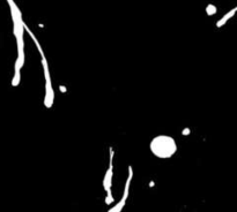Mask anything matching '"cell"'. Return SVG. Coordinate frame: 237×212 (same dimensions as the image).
Returning a JSON list of instances; mask_svg holds the SVG:
<instances>
[{"label":"cell","instance_id":"6da1fadb","mask_svg":"<svg viewBox=\"0 0 237 212\" xmlns=\"http://www.w3.org/2000/svg\"><path fill=\"white\" fill-rule=\"evenodd\" d=\"M10 8L12 20H13V34L16 39L18 45V58L15 60V67L14 73L21 74V69L24 65V42H23V34L26 30V24L22 20V14L20 12L19 7L13 0H7Z\"/></svg>","mask_w":237,"mask_h":212},{"label":"cell","instance_id":"7a4b0ae2","mask_svg":"<svg viewBox=\"0 0 237 212\" xmlns=\"http://www.w3.org/2000/svg\"><path fill=\"white\" fill-rule=\"evenodd\" d=\"M152 154L160 159H169L177 152V143L169 135H157L151 141Z\"/></svg>","mask_w":237,"mask_h":212},{"label":"cell","instance_id":"3957f363","mask_svg":"<svg viewBox=\"0 0 237 212\" xmlns=\"http://www.w3.org/2000/svg\"><path fill=\"white\" fill-rule=\"evenodd\" d=\"M28 34L30 35L31 39L34 40L36 48H37L38 52L41 54V58H42V66H43V72H44V78H45V97H44V105L47 108H51L52 105H53V102H55V91H53V88H52V83H51V76H50V70H49V65H47V60L45 58V54L43 52V48L41 46V44L38 43V40L36 39V37L34 36V34L29 30Z\"/></svg>","mask_w":237,"mask_h":212},{"label":"cell","instance_id":"277c9868","mask_svg":"<svg viewBox=\"0 0 237 212\" xmlns=\"http://www.w3.org/2000/svg\"><path fill=\"white\" fill-rule=\"evenodd\" d=\"M114 151L110 148V163H109V167L108 171L104 175V180H103V188H104L105 193H106V197H105V203L106 204H111L114 203V197L111 194V186H112V176H114Z\"/></svg>","mask_w":237,"mask_h":212},{"label":"cell","instance_id":"5b68a950","mask_svg":"<svg viewBox=\"0 0 237 212\" xmlns=\"http://www.w3.org/2000/svg\"><path fill=\"white\" fill-rule=\"evenodd\" d=\"M132 178H133L132 167H131V166H128V178H127V180H126V183H125V189H124L123 197H122V200H120V201L118 202V204H116L114 208H111V209L109 210V212H119L124 208V205H125V203H126V200H127V197H128L130 183H131V180H132Z\"/></svg>","mask_w":237,"mask_h":212},{"label":"cell","instance_id":"8992f818","mask_svg":"<svg viewBox=\"0 0 237 212\" xmlns=\"http://www.w3.org/2000/svg\"><path fill=\"white\" fill-rule=\"evenodd\" d=\"M236 12H237L236 8H233V10H230V12H228L226 15H223V16H222V19L219 20L218 22H216V27H218V28L222 27V26H223V24H224V23L227 22L228 20L231 19V18H233V16L235 15V13H236Z\"/></svg>","mask_w":237,"mask_h":212},{"label":"cell","instance_id":"52a82bcc","mask_svg":"<svg viewBox=\"0 0 237 212\" xmlns=\"http://www.w3.org/2000/svg\"><path fill=\"white\" fill-rule=\"evenodd\" d=\"M216 7L214 6V5H212V4H209L208 6L206 7V13H207V15L210 16V15H214L215 13H216Z\"/></svg>","mask_w":237,"mask_h":212},{"label":"cell","instance_id":"ba28073f","mask_svg":"<svg viewBox=\"0 0 237 212\" xmlns=\"http://www.w3.org/2000/svg\"><path fill=\"white\" fill-rule=\"evenodd\" d=\"M189 133H190V130L188 129V128H186L185 130H183V134H189Z\"/></svg>","mask_w":237,"mask_h":212},{"label":"cell","instance_id":"9c48e42d","mask_svg":"<svg viewBox=\"0 0 237 212\" xmlns=\"http://www.w3.org/2000/svg\"><path fill=\"white\" fill-rule=\"evenodd\" d=\"M60 90H61V91H63V92H64V91H65V90H66V89H65V88H63V87H61V86H60Z\"/></svg>","mask_w":237,"mask_h":212},{"label":"cell","instance_id":"30bf717a","mask_svg":"<svg viewBox=\"0 0 237 212\" xmlns=\"http://www.w3.org/2000/svg\"><path fill=\"white\" fill-rule=\"evenodd\" d=\"M235 8H236V10H237V7H235Z\"/></svg>","mask_w":237,"mask_h":212}]
</instances>
